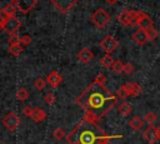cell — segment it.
I'll return each instance as SVG.
<instances>
[{"instance_id":"6da1fadb","label":"cell","mask_w":160,"mask_h":144,"mask_svg":"<svg viewBox=\"0 0 160 144\" xmlns=\"http://www.w3.org/2000/svg\"><path fill=\"white\" fill-rule=\"evenodd\" d=\"M118 96L114 95L105 85L95 84L94 81L89 84L82 93L75 99V103L84 110V119L96 123L115 106Z\"/></svg>"},{"instance_id":"83f0119b","label":"cell","mask_w":160,"mask_h":144,"mask_svg":"<svg viewBox=\"0 0 160 144\" xmlns=\"http://www.w3.org/2000/svg\"><path fill=\"white\" fill-rule=\"evenodd\" d=\"M44 100H45V103H46L48 105H52V104H55V101H56V96H55L54 93H50V91H49V93L45 94Z\"/></svg>"},{"instance_id":"e0dca14e","label":"cell","mask_w":160,"mask_h":144,"mask_svg":"<svg viewBox=\"0 0 160 144\" xmlns=\"http://www.w3.org/2000/svg\"><path fill=\"white\" fill-rule=\"evenodd\" d=\"M31 119L35 121V123H40V121H44L46 119V111L41 108H34V111H32V115H31Z\"/></svg>"},{"instance_id":"74e56055","label":"cell","mask_w":160,"mask_h":144,"mask_svg":"<svg viewBox=\"0 0 160 144\" xmlns=\"http://www.w3.org/2000/svg\"><path fill=\"white\" fill-rule=\"evenodd\" d=\"M18 1H19V0H11V4H14V5H15Z\"/></svg>"},{"instance_id":"8992f818","label":"cell","mask_w":160,"mask_h":144,"mask_svg":"<svg viewBox=\"0 0 160 144\" xmlns=\"http://www.w3.org/2000/svg\"><path fill=\"white\" fill-rule=\"evenodd\" d=\"M60 13H68L79 0H49Z\"/></svg>"},{"instance_id":"f546056e","label":"cell","mask_w":160,"mask_h":144,"mask_svg":"<svg viewBox=\"0 0 160 144\" xmlns=\"http://www.w3.org/2000/svg\"><path fill=\"white\" fill-rule=\"evenodd\" d=\"M94 83H95V84H99V85H105V83H106V76H105L102 73H99V74L95 76Z\"/></svg>"},{"instance_id":"d6986e66","label":"cell","mask_w":160,"mask_h":144,"mask_svg":"<svg viewBox=\"0 0 160 144\" xmlns=\"http://www.w3.org/2000/svg\"><path fill=\"white\" fill-rule=\"evenodd\" d=\"M9 53L12 55V56H20V54L24 51V46L20 44V43H16V44H9Z\"/></svg>"},{"instance_id":"ba28073f","label":"cell","mask_w":160,"mask_h":144,"mask_svg":"<svg viewBox=\"0 0 160 144\" xmlns=\"http://www.w3.org/2000/svg\"><path fill=\"white\" fill-rule=\"evenodd\" d=\"M136 25L139 26V29L148 30L149 28H151V26H152V19H151L148 14H145L144 11H139Z\"/></svg>"},{"instance_id":"7c38bea8","label":"cell","mask_w":160,"mask_h":144,"mask_svg":"<svg viewBox=\"0 0 160 144\" xmlns=\"http://www.w3.org/2000/svg\"><path fill=\"white\" fill-rule=\"evenodd\" d=\"M61 81H62V78H61V75H60L56 70L50 71V73L48 74V76H46V83H48L51 88H58Z\"/></svg>"},{"instance_id":"2e32d148","label":"cell","mask_w":160,"mask_h":144,"mask_svg":"<svg viewBox=\"0 0 160 144\" xmlns=\"http://www.w3.org/2000/svg\"><path fill=\"white\" fill-rule=\"evenodd\" d=\"M131 111H132V106L128 101H122V103H120L118 105V113L121 116H128V115H130Z\"/></svg>"},{"instance_id":"5b68a950","label":"cell","mask_w":160,"mask_h":144,"mask_svg":"<svg viewBox=\"0 0 160 144\" xmlns=\"http://www.w3.org/2000/svg\"><path fill=\"white\" fill-rule=\"evenodd\" d=\"M99 45H100V48H101L106 54H111L112 51H115V50L118 49L119 43H118V40H116L114 36L106 35V36L100 41Z\"/></svg>"},{"instance_id":"4316f807","label":"cell","mask_w":160,"mask_h":144,"mask_svg":"<svg viewBox=\"0 0 160 144\" xmlns=\"http://www.w3.org/2000/svg\"><path fill=\"white\" fill-rule=\"evenodd\" d=\"M46 79H42V78H38L35 81H34V86L36 90H42L45 86H46Z\"/></svg>"},{"instance_id":"277c9868","label":"cell","mask_w":160,"mask_h":144,"mask_svg":"<svg viewBox=\"0 0 160 144\" xmlns=\"http://www.w3.org/2000/svg\"><path fill=\"white\" fill-rule=\"evenodd\" d=\"M2 125L9 131H15L20 125V116L15 111H10L2 118Z\"/></svg>"},{"instance_id":"8fae6325","label":"cell","mask_w":160,"mask_h":144,"mask_svg":"<svg viewBox=\"0 0 160 144\" xmlns=\"http://www.w3.org/2000/svg\"><path fill=\"white\" fill-rule=\"evenodd\" d=\"M142 138L149 143V144H155L158 141V136H156V128L154 125L148 126L144 131H142Z\"/></svg>"},{"instance_id":"9a60e30c","label":"cell","mask_w":160,"mask_h":144,"mask_svg":"<svg viewBox=\"0 0 160 144\" xmlns=\"http://www.w3.org/2000/svg\"><path fill=\"white\" fill-rule=\"evenodd\" d=\"M131 39H132L138 45H144L146 41H149V40H148V36H146V31L142 30V29H138V30L132 34Z\"/></svg>"},{"instance_id":"d590c367","label":"cell","mask_w":160,"mask_h":144,"mask_svg":"<svg viewBox=\"0 0 160 144\" xmlns=\"http://www.w3.org/2000/svg\"><path fill=\"white\" fill-rule=\"evenodd\" d=\"M105 3H106L108 5H115V4L118 3V0H105Z\"/></svg>"},{"instance_id":"44dd1931","label":"cell","mask_w":160,"mask_h":144,"mask_svg":"<svg viewBox=\"0 0 160 144\" xmlns=\"http://www.w3.org/2000/svg\"><path fill=\"white\" fill-rule=\"evenodd\" d=\"M15 96H16V99H18L19 101H25V100H28V98H29V91H28L25 88H20V89H18Z\"/></svg>"},{"instance_id":"1f68e13d","label":"cell","mask_w":160,"mask_h":144,"mask_svg":"<svg viewBox=\"0 0 160 144\" xmlns=\"http://www.w3.org/2000/svg\"><path fill=\"white\" fill-rule=\"evenodd\" d=\"M32 111H34V106H30V105H25L24 109H22V114L28 118H31Z\"/></svg>"},{"instance_id":"8d00e7d4","label":"cell","mask_w":160,"mask_h":144,"mask_svg":"<svg viewBox=\"0 0 160 144\" xmlns=\"http://www.w3.org/2000/svg\"><path fill=\"white\" fill-rule=\"evenodd\" d=\"M156 136H158V140H160V126H156Z\"/></svg>"},{"instance_id":"836d02e7","label":"cell","mask_w":160,"mask_h":144,"mask_svg":"<svg viewBox=\"0 0 160 144\" xmlns=\"http://www.w3.org/2000/svg\"><path fill=\"white\" fill-rule=\"evenodd\" d=\"M134 70H135V66H134L131 63L124 64V73H125V74H132Z\"/></svg>"},{"instance_id":"f1b7e54d","label":"cell","mask_w":160,"mask_h":144,"mask_svg":"<svg viewBox=\"0 0 160 144\" xmlns=\"http://www.w3.org/2000/svg\"><path fill=\"white\" fill-rule=\"evenodd\" d=\"M10 18V15H8L2 9L0 10V30H4V25L8 21V19Z\"/></svg>"},{"instance_id":"d6a6232c","label":"cell","mask_w":160,"mask_h":144,"mask_svg":"<svg viewBox=\"0 0 160 144\" xmlns=\"http://www.w3.org/2000/svg\"><path fill=\"white\" fill-rule=\"evenodd\" d=\"M31 43V38H30V35H22V36H20V44L22 45V46H26V45H29Z\"/></svg>"},{"instance_id":"484cf974","label":"cell","mask_w":160,"mask_h":144,"mask_svg":"<svg viewBox=\"0 0 160 144\" xmlns=\"http://www.w3.org/2000/svg\"><path fill=\"white\" fill-rule=\"evenodd\" d=\"M2 10H4V11L8 14V15L14 16V15H15V11H16L18 9H16V6H15L14 4H11V3H10V4H6V5L2 8Z\"/></svg>"},{"instance_id":"4dcf8cb0","label":"cell","mask_w":160,"mask_h":144,"mask_svg":"<svg viewBox=\"0 0 160 144\" xmlns=\"http://www.w3.org/2000/svg\"><path fill=\"white\" fill-rule=\"evenodd\" d=\"M116 96H118L119 99H121V100H124V101H125V99H126L129 95H128V93L125 91V89L121 86L120 89H118V91H116Z\"/></svg>"},{"instance_id":"52a82bcc","label":"cell","mask_w":160,"mask_h":144,"mask_svg":"<svg viewBox=\"0 0 160 144\" xmlns=\"http://www.w3.org/2000/svg\"><path fill=\"white\" fill-rule=\"evenodd\" d=\"M20 26H21L20 20L14 15V16H10V18L8 19V21L5 23L4 30H5L9 35H14V34H16V31L20 29Z\"/></svg>"},{"instance_id":"7a4b0ae2","label":"cell","mask_w":160,"mask_h":144,"mask_svg":"<svg viewBox=\"0 0 160 144\" xmlns=\"http://www.w3.org/2000/svg\"><path fill=\"white\" fill-rule=\"evenodd\" d=\"M111 138L96 123L82 118L65 139L68 144H108Z\"/></svg>"},{"instance_id":"e575fe53","label":"cell","mask_w":160,"mask_h":144,"mask_svg":"<svg viewBox=\"0 0 160 144\" xmlns=\"http://www.w3.org/2000/svg\"><path fill=\"white\" fill-rule=\"evenodd\" d=\"M16 43H20V36H18L16 34L10 35L9 36V44H16Z\"/></svg>"},{"instance_id":"cb8c5ba5","label":"cell","mask_w":160,"mask_h":144,"mask_svg":"<svg viewBox=\"0 0 160 144\" xmlns=\"http://www.w3.org/2000/svg\"><path fill=\"white\" fill-rule=\"evenodd\" d=\"M156 119H158V116H156V114H155L154 111H148V113L145 114L144 121H146L149 125H152V124L156 121Z\"/></svg>"},{"instance_id":"9c48e42d","label":"cell","mask_w":160,"mask_h":144,"mask_svg":"<svg viewBox=\"0 0 160 144\" xmlns=\"http://www.w3.org/2000/svg\"><path fill=\"white\" fill-rule=\"evenodd\" d=\"M36 3H38V0H19L15 4V6L22 14H28L30 10L34 9V6L36 5Z\"/></svg>"},{"instance_id":"ffe728a7","label":"cell","mask_w":160,"mask_h":144,"mask_svg":"<svg viewBox=\"0 0 160 144\" xmlns=\"http://www.w3.org/2000/svg\"><path fill=\"white\" fill-rule=\"evenodd\" d=\"M114 61H115V60L111 58L110 54H105V55L100 59V65H101L104 69H111Z\"/></svg>"},{"instance_id":"5bb4252c","label":"cell","mask_w":160,"mask_h":144,"mask_svg":"<svg viewBox=\"0 0 160 144\" xmlns=\"http://www.w3.org/2000/svg\"><path fill=\"white\" fill-rule=\"evenodd\" d=\"M116 19H118V21H119L121 25H124V26L130 25V26H131V15H130V10L122 9V10L118 14Z\"/></svg>"},{"instance_id":"603a6c76","label":"cell","mask_w":160,"mask_h":144,"mask_svg":"<svg viewBox=\"0 0 160 144\" xmlns=\"http://www.w3.org/2000/svg\"><path fill=\"white\" fill-rule=\"evenodd\" d=\"M145 31H146L148 40H155V39L159 36V31H158V29H156L155 26H151V28H149V29L145 30Z\"/></svg>"},{"instance_id":"ac0fdd59","label":"cell","mask_w":160,"mask_h":144,"mask_svg":"<svg viewBox=\"0 0 160 144\" xmlns=\"http://www.w3.org/2000/svg\"><path fill=\"white\" fill-rule=\"evenodd\" d=\"M129 126L132 129V130H140L141 128H142V125H144V120L140 118V116H138V115H135V116H132L130 120H129Z\"/></svg>"},{"instance_id":"7402d4cb","label":"cell","mask_w":160,"mask_h":144,"mask_svg":"<svg viewBox=\"0 0 160 144\" xmlns=\"http://www.w3.org/2000/svg\"><path fill=\"white\" fill-rule=\"evenodd\" d=\"M111 70L115 73V74H120V73H124V63L121 60H115L112 66H111Z\"/></svg>"},{"instance_id":"30bf717a","label":"cell","mask_w":160,"mask_h":144,"mask_svg":"<svg viewBox=\"0 0 160 144\" xmlns=\"http://www.w3.org/2000/svg\"><path fill=\"white\" fill-rule=\"evenodd\" d=\"M122 88L125 89V91L128 93L129 96H139L142 93V89L138 83H130L129 81V83H125L122 85Z\"/></svg>"},{"instance_id":"d4e9b609","label":"cell","mask_w":160,"mask_h":144,"mask_svg":"<svg viewBox=\"0 0 160 144\" xmlns=\"http://www.w3.org/2000/svg\"><path fill=\"white\" fill-rule=\"evenodd\" d=\"M52 136L56 139V140H62L66 138V134H65V130L62 128H56L54 131H52Z\"/></svg>"},{"instance_id":"3957f363","label":"cell","mask_w":160,"mask_h":144,"mask_svg":"<svg viewBox=\"0 0 160 144\" xmlns=\"http://www.w3.org/2000/svg\"><path fill=\"white\" fill-rule=\"evenodd\" d=\"M91 23L98 28V29H102V28H105L109 23H110V20H111V16H110V14L105 10V9H102V8H99V9H96L92 14H91Z\"/></svg>"},{"instance_id":"4fadbf2b","label":"cell","mask_w":160,"mask_h":144,"mask_svg":"<svg viewBox=\"0 0 160 144\" xmlns=\"http://www.w3.org/2000/svg\"><path fill=\"white\" fill-rule=\"evenodd\" d=\"M78 59L84 63V64H88L90 63L92 59H94V53L89 49V48H82L79 53H78Z\"/></svg>"}]
</instances>
